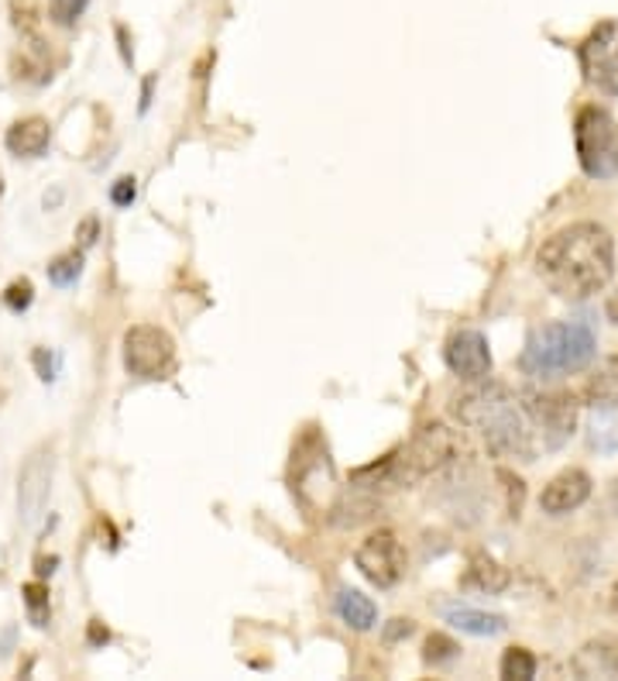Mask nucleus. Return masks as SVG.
I'll return each instance as SVG.
<instances>
[{"label": "nucleus", "instance_id": "nucleus-35", "mask_svg": "<svg viewBox=\"0 0 618 681\" xmlns=\"http://www.w3.org/2000/svg\"><path fill=\"white\" fill-rule=\"evenodd\" d=\"M0 193H4V176H0Z\"/></svg>", "mask_w": 618, "mask_h": 681}, {"label": "nucleus", "instance_id": "nucleus-21", "mask_svg": "<svg viewBox=\"0 0 618 681\" xmlns=\"http://www.w3.org/2000/svg\"><path fill=\"white\" fill-rule=\"evenodd\" d=\"M21 595H24V603H28L31 623H35V626H46V623H49V588L41 585V582H28V585L21 588Z\"/></svg>", "mask_w": 618, "mask_h": 681}, {"label": "nucleus", "instance_id": "nucleus-17", "mask_svg": "<svg viewBox=\"0 0 618 681\" xmlns=\"http://www.w3.org/2000/svg\"><path fill=\"white\" fill-rule=\"evenodd\" d=\"M443 616H447L450 626H458L461 633H471V636H494V633L506 630V616L484 613V610H474V606H450Z\"/></svg>", "mask_w": 618, "mask_h": 681}, {"label": "nucleus", "instance_id": "nucleus-10", "mask_svg": "<svg viewBox=\"0 0 618 681\" xmlns=\"http://www.w3.org/2000/svg\"><path fill=\"white\" fill-rule=\"evenodd\" d=\"M581 62L591 87L605 94H618V25L615 21H605L591 31V38L581 49Z\"/></svg>", "mask_w": 618, "mask_h": 681}, {"label": "nucleus", "instance_id": "nucleus-9", "mask_svg": "<svg viewBox=\"0 0 618 681\" xmlns=\"http://www.w3.org/2000/svg\"><path fill=\"white\" fill-rule=\"evenodd\" d=\"M52 471H56L52 445H41L28 455L21 478H18V509H21L24 524H38L41 513H46L49 493H52Z\"/></svg>", "mask_w": 618, "mask_h": 681}, {"label": "nucleus", "instance_id": "nucleus-11", "mask_svg": "<svg viewBox=\"0 0 618 681\" xmlns=\"http://www.w3.org/2000/svg\"><path fill=\"white\" fill-rule=\"evenodd\" d=\"M447 366L450 372L464 379V382H484L491 372V351L488 338L481 331H458L447 344Z\"/></svg>", "mask_w": 618, "mask_h": 681}, {"label": "nucleus", "instance_id": "nucleus-32", "mask_svg": "<svg viewBox=\"0 0 618 681\" xmlns=\"http://www.w3.org/2000/svg\"><path fill=\"white\" fill-rule=\"evenodd\" d=\"M605 313H608V320H611V324H618V290L608 296V303H605Z\"/></svg>", "mask_w": 618, "mask_h": 681}, {"label": "nucleus", "instance_id": "nucleus-18", "mask_svg": "<svg viewBox=\"0 0 618 681\" xmlns=\"http://www.w3.org/2000/svg\"><path fill=\"white\" fill-rule=\"evenodd\" d=\"M464 582H468L471 588H481V592L494 595V592H502V588L509 585V572H506L494 557H488V554H474V557H471V565H468Z\"/></svg>", "mask_w": 618, "mask_h": 681}, {"label": "nucleus", "instance_id": "nucleus-15", "mask_svg": "<svg viewBox=\"0 0 618 681\" xmlns=\"http://www.w3.org/2000/svg\"><path fill=\"white\" fill-rule=\"evenodd\" d=\"M585 403L595 410H615L618 407V358H605V362L588 376Z\"/></svg>", "mask_w": 618, "mask_h": 681}, {"label": "nucleus", "instance_id": "nucleus-23", "mask_svg": "<svg viewBox=\"0 0 618 681\" xmlns=\"http://www.w3.org/2000/svg\"><path fill=\"white\" fill-rule=\"evenodd\" d=\"M11 18H14V28L21 31V38H28V42L35 49H41V35H38V11L28 4V0H14L11 4Z\"/></svg>", "mask_w": 618, "mask_h": 681}, {"label": "nucleus", "instance_id": "nucleus-13", "mask_svg": "<svg viewBox=\"0 0 618 681\" xmlns=\"http://www.w3.org/2000/svg\"><path fill=\"white\" fill-rule=\"evenodd\" d=\"M570 668H573L577 678H608V681H618V640H611V636L588 640V644L573 654Z\"/></svg>", "mask_w": 618, "mask_h": 681}, {"label": "nucleus", "instance_id": "nucleus-26", "mask_svg": "<svg viewBox=\"0 0 618 681\" xmlns=\"http://www.w3.org/2000/svg\"><path fill=\"white\" fill-rule=\"evenodd\" d=\"M4 303H8L14 313H21V310L31 307V283H28V279H18V283H11V286L4 290Z\"/></svg>", "mask_w": 618, "mask_h": 681}, {"label": "nucleus", "instance_id": "nucleus-3", "mask_svg": "<svg viewBox=\"0 0 618 681\" xmlns=\"http://www.w3.org/2000/svg\"><path fill=\"white\" fill-rule=\"evenodd\" d=\"M595 348L598 338L591 324H585V320H557V324H547L529 334L522 351V369L540 379L570 376L591 366Z\"/></svg>", "mask_w": 618, "mask_h": 681}, {"label": "nucleus", "instance_id": "nucleus-34", "mask_svg": "<svg viewBox=\"0 0 618 681\" xmlns=\"http://www.w3.org/2000/svg\"><path fill=\"white\" fill-rule=\"evenodd\" d=\"M611 610L618 613V582H615V588H611Z\"/></svg>", "mask_w": 618, "mask_h": 681}, {"label": "nucleus", "instance_id": "nucleus-1", "mask_svg": "<svg viewBox=\"0 0 618 681\" xmlns=\"http://www.w3.org/2000/svg\"><path fill=\"white\" fill-rule=\"evenodd\" d=\"M536 272L543 283L567 296L585 300L601 293L611 283L615 272V242L611 234L595 221H577L570 227H560L550 234L540 255H536Z\"/></svg>", "mask_w": 618, "mask_h": 681}, {"label": "nucleus", "instance_id": "nucleus-14", "mask_svg": "<svg viewBox=\"0 0 618 681\" xmlns=\"http://www.w3.org/2000/svg\"><path fill=\"white\" fill-rule=\"evenodd\" d=\"M52 142V125L46 121V117H21V121H14L4 135V145L11 155L18 158H38L41 152L49 148Z\"/></svg>", "mask_w": 618, "mask_h": 681}, {"label": "nucleus", "instance_id": "nucleus-27", "mask_svg": "<svg viewBox=\"0 0 618 681\" xmlns=\"http://www.w3.org/2000/svg\"><path fill=\"white\" fill-rule=\"evenodd\" d=\"M138 196V186H135V176H120L114 186H110V200L117 207H131Z\"/></svg>", "mask_w": 618, "mask_h": 681}, {"label": "nucleus", "instance_id": "nucleus-5", "mask_svg": "<svg viewBox=\"0 0 618 681\" xmlns=\"http://www.w3.org/2000/svg\"><path fill=\"white\" fill-rule=\"evenodd\" d=\"M577 158L591 179H608L618 173V125L601 107H585L573 125Z\"/></svg>", "mask_w": 618, "mask_h": 681}, {"label": "nucleus", "instance_id": "nucleus-25", "mask_svg": "<svg viewBox=\"0 0 618 681\" xmlns=\"http://www.w3.org/2000/svg\"><path fill=\"white\" fill-rule=\"evenodd\" d=\"M87 8H90V0H49V14H52V21L62 25V28L76 25Z\"/></svg>", "mask_w": 618, "mask_h": 681}, {"label": "nucleus", "instance_id": "nucleus-7", "mask_svg": "<svg viewBox=\"0 0 618 681\" xmlns=\"http://www.w3.org/2000/svg\"><path fill=\"white\" fill-rule=\"evenodd\" d=\"M522 410L532 424V430L543 434V445L553 451L567 445L573 427H577V403L570 392H543V389H526L522 396Z\"/></svg>", "mask_w": 618, "mask_h": 681}, {"label": "nucleus", "instance_id": "nucleus-6", "mask_svg": "<svg viewBox=\"0 0 618 681\" xmlns=\"http://www.w3.org/2000/svg\"><path fill=\"white\" fill-rule=\"evenodd\" d=\"M124 369L135 379H169L176 369V341L155 324H138L124 334Z\"/></svg>", "mask_w": 618, "mask_h": 681}, {"label": "nucleus", "instance_id": "nucleus-24", "mask_svg": "<svg viewBox=\"0 0 618 681\" xmlns=\"http://www.w3.org/2000/svg\"><path fill=\"white\" fill-rule=\"evenodd\" d=\"M458 654H461V648L453 644L447 633H433V636L426 640V654H423V658H426V664L440 668V664H450Z\"/></svg>", "mask_w": 618, "mask_h": 681}, {"label": "nucleus", "instance_id": "nucleus-16", "mask_svg": "<svg viewBox=\"0 0 618 681\" xmlns=\"http://www.w3.org/2000/svg\"><path fill=\"white\" fill-rule=\"evenodd\" d=\"M337 616H341L351 630L364 633V630H371V626L379 623V606L371 603L364 592H357V588H341V592H337Z\"/></svg>", "mask_w": 618, "mask_h": 681}, {"label": "nucleus", "instance_id": "nucleus-8", "mask_svg": "<svg viewBox=\"0 0 618 681\" xmlns=\"http://www.w3.org/2000/svg\"><path fill=\"white\" fill-rule=\"evenodd\" d=\"M354 565L371 585L392 588L405 575V551H402V544H399V537L392 531H379L357 547Z\"/></svg>", "mask_w": 618, "mask_h": 681}, {"label": "nucleus", "instance_id": "nucleus-33", "mask_svg": "<svg viewBox=\"0 0 618 681\" xmlns=\"http://www.w3.org/2000/svg\"><path fill=\"white\" fill-rule=\"evenodd\" d=\"M59 561L56 557H38V575H52Z\"/></svg>", "mask_w": 618, "mask_h": 681}, {"label": "nucleus", "instance_id": "nucleus-2", "mask_svg": "<svg viewBox=\"0 0 618 681\" xmlns=\"http://www.w3.org/2000/svg\"><path fill=\"white\" fill-rule=\"evenodd\" d=\"M453 414L484 437L494 458L532 461V424L506 386H474L453 399Z\"/></svg>", "mask_w": 618, "mask_h": 681}, {"label": "nucleus", "instance_id": "nucleus-28", "mask_svg": "<svg viewBox=\"0 0 618 681\" xmlns=\"http://www.w3.org/2000/svg\"><path fill=\"white\" fill-rule=\"evenodd\" d=\"M412 630H416V623L412 620H392L389 626H385V644H395V640H405V636H412Z\"/></svg>", "mask_w": 618, "mask_h": 681}, {"label": "nucleus", "instance_id": "nucleus-4", "mask_svg": "<svg viewBox=\"0 0 618 681\" xmlns=\"http://www.w3.org/2000/svg\"><path fill=\"white\" fill-rule=\"evenodd\" d=\"M464 445L461 437L453 434L447 424H426L409 445L392 455L382 468H371L375 471V483L371 486H382V489H399V486H416L423 478L443 471L447 465H453L461 458Z\"/></svg>", "mask_w": 618, "mask_h": 681}, {"label": "nucleus", "instance_id": "nucleus-30", "mask_svg": "<svg viewBox=\"0 0 618 681\" xmlns=\"http://www.w3.org/2000/svg\"><path fill=\"white\" fill-rule=\"evenodd\" d=\"M35 366H38V372H41V379H46V382L56 379V376H52L56 366H52V358L46 354V348H38V351H35Z\"/></svg>", "mask_w": 618, "mask_h": 681}, {"label": "nucleus", "instance_id": "nucleus-20", "mask_svg": "<svg viewBox=\"0 0 618 681\" xmlns=\"http://www.w3.org/2000/svg\"><path fill=\"white\" fill-rule=\"evenodd\" d=\"M502 678L506 681H532L536 678V658L526 648H509L502 658Z\"/></svg>", "mask_w": 618, "mask_h": 681}, {"label": "nucleus", "instance_id": "nucleus-29", "mask_svg": "<svg viewBox=\"0 0 618 681\" xmlns=\"http://www.w3.org/2000/svg\"><path fill=\"white\" fill-rule=\"evenodd\" d=\"M76 237H79V245H82V249H90V245H94V237H97V217L82 221L79 231H76Z\"/></svg>", "mask_w": 618, "mask_h": 681}, {"label": "nucleus", "instance_id": "nucleus-22", "mask_svg": "<svg viewBox=\"0 0 618 681\" xmlns=\"http://www.w3.org/2000/svg\"><path fill=\"white\" fill-rule=\"evenodd\" d=\"M79 272H82V252H66V255L49 262V279L56 286H72Z\"/></svg>", "mask_w": 618, "mask_h": 681}, {"label": "nucleus", "instance_id": "nucleus-31", "mask_svg": "<svg viewBox=\"0 0 618 681\" xmlns=\"http://www.w3.org/2000/svg\"><path fill=\"white\" fill-rule=\"evenodd\" d=\"M107 636H110L107 626H104L100 620H94V623H90V640H94V644H107Z\"/></svg>", "mask_w": 618, "mask_h": 681}, {"label": "nucleus", "instance_id": "nucleus-12", "mask_svg": "<svg viewBox=\"0 0 618 681\" xmlns=\"http://www.w3.org/2000/svg\"><path fill=\"white\" fill-rule=\"evenodd\" d=\"M588 499H591V475L581 471V468H567V471L553 475L547 483V489L540 496V506L550 516H567L573 509H581Z\"/></svg>", "mask_w": 618, "mask_h": 681}, {"label": "nucleus", "instance_id": "nucleus-19", "mask_svg": "<svg viewBox=\"0 0 618 681\" xmlns=\"http://www.w3.org/2000/svg\"><path fill=\"white\" fill-rule=\"evenodd\" d=\"M375 499L371 496H361V493H354V496H344L337 506H334V524L337 527H357V524H364V519H371L375 516Z\"/></svg>", "mask_w": 618, "mask_h": 681}]
</instances>
